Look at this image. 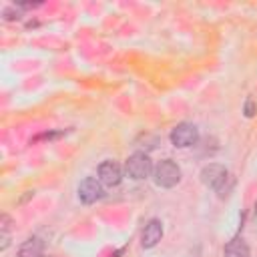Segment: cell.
<instances>
[{
    "mask_svg": "<svg viewBox=\"0 0 257 257\" xmlns=\"http://www.w3.org/2000/svg\"><path fill=\"white\" fill-rule=\"evenodd\" d=\"M243 112H245V116H255V112H257V102L253 100V98H247L245 100V108H243Z\"/></svg>",
    "mask_w": 257,
    "mask_h": 257,
    "instance_id": "30bf717a",
    "label": "cell"
},
{
    "mask_svg": "<svg viewBox=\"0 0 257 257\" xmlns=\"http://www.w3.org/2000/svg\"><path fill=\"white\" fill-rule=\"evenodd\" d=\"M173 147L177 149H189L193 145H197L199 141V128L193 122H179L173 126L171 135H169Z\"/></svg>",
    "mask_w": 257,
    "mask_h": 257,
    "instance_id": "3957f363",
    "label": "cell"
},
{
    "mask_svg": "<svg viewBox=\"0 0 257 257\" xmlns=\"http://www.w3.org/2000/svg\"><path fill=\"white\" fill-rule=\"evenodd\" d=\"M201 181L205 187L215 189V191H223L225 183L229 181V171L219 165V163H209L201 169Z\"/></svg>",
    "mask_w": 257,
    "mask_h": 257,
    "instance_id": "277c9868",
    "label": "cell"
},
{
    "mask_svg": "<svg viewBox=\"0 0 257 257\" xmlns=\"http://www.w3.org/2000/svg\"><path fill=\"white\" fill-rule=\"evenodd\" d=\"M153 181L161 189H173L181 181V167L173 159H163L153 169Z\"/></svg>",
    "mask_w": 257,
    "mask_h": 257,
    "instance_id": "6da1fadb",
    "label": "cell"
},
{
    "mask_svg": "<svg viewBox=\"0 0 257 257\" xmlns=\"http://www.w3.org/2000/svg\"><path fill=\"white\" fill-rule=\"evenodd\" d=\"M225 257H249V245L241 239V237H235L231 239L227 245H225Z\"/></svg>",
    "mask_w": 257,
    "mask_h": 257,
    "instance_id": "9c48e42d",
    "label": "cell"
},
{
    "mask_svg": "<svg viewBox=\"0 0 257 257\" xmlns=\"http://www.w3.org/2000/svg\"><path fill=\"white\" fill-rule=\"evenodd\" d=\"M255 215H257V203H255Z\"/></svg>",
    "mask_w": 257,
    "mask_h": 257,
    "instance_id": "8fae6325",
    "label": "cell"
},
{
    "mask_svg": "<svg viewBox=\"0 0 257 257\" xmlns=\"http://www.w3.org/2000/svg\"><path fill=\"white\" fill-rule=\"evenodd\" d=\"M44 255V241L40 237H28L18 247V257H42Z\"/></svg>",
    "mask_w": 257,
    "mask_h": 257,
    "instance_id": "ba28073f",
    "label": "cell"
},
{
    "mask_svg": "<svg viewBox=\"0 0 257 257\" xmlns=\"http://www.w3.org/2000/svg\"><path fill=\"white\" fill-rule=\"evenodd\" d=\"M98 181L104 187H116L122 181V169L116 161H102L98 165Z\"/></svg>",
    "mask_w": 257,
    "mask_h": 257,
    "instance_id": "8992f818",
    "label": "cell"
},
{
    "mask_svg": "<svg viewBox=\"0 0 257 257\" xmlns=\"http://www.w3.org/2000/svg\"><path fill=\"white\" fill-rule=\"evenodd\" d=\"M163 239V223L159 219H149L141 233V245L143 249H153Z\"/></svg>",
    "mask_w": 257,
    "mask_h": 257,
    "instance_id": "52a82bcc",
    "label": "cell"
},
{
    "mask_svg": "<svg viewBox=\"0 0 257 257\" xmlns=\"http://www.w3.org/2000/svg\"><path fill=\"white\" fill-rule=\"evenodd\" d=\"M102 187L104 185L98 181V177H84L80 181V185H78V199H80V203L92 205V203L100 201L102 195H104Z\"/></svg>",
    "mask_w": 257,
    "mask_h": 257,
    "instance_id": "5b68a950",
    "label": "cell"
},
{
    "mask_svg": "<svg viewBox=\"0 0 257 257\" xmlns=\"http://www.w3.org/2000/svg\"><path fill=\"white\" fill-rule=\"evenodd\" d=\"M153 169H155V165H153L151 157H149L147 153H143V151L133 153V155L126 159V163H124L126 175H128L131 179H135V181L149 179V177L153 175Z\"/></svg>",
    "mask_w": 257,
    "mask_h": 257,
    "instance_id": "7a4b0ae2",
    "label": "cell"
}]
</instances>
